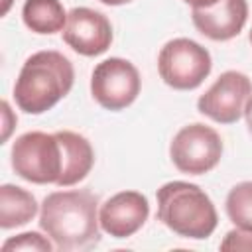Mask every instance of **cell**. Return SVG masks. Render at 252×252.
I'll return each mask as SVG.
<instances>
[{"instance_id": "1", "label": "cell", "mask_w": 252, "mask_h": 252, "mask_svg": "<svg viewBox=\"0 0 252 252\" xmlns=\"http://www.w3.org/2000/svg\"><path fill=\"white\" fill-rule=\"evenodd\" d=\"M39 228L61 252L96 246L100 242L96 195L87 189L49 193L39 207Z\"/></svg>"}, {"instance_id": "2", "label": "cell", "mask_w": 252, "mask_h": 252, "mask_svg": "<svg viewBox=\"0 0 252 252\" xmlns=\"http://www.w3.org/2000/svg\"><path fill=\"white\" fill-rule=\"evenodd\" d=\"M75 83V69L69 57L55 49L32 53L14 83L16 106L26 114H43L63 100Z\"/></svg>"}, {"instance_id": "3", "label": "cell", "mask_w": 252, "mask_h": 252, "mask_svg": "<svg viewBox=\"0 0 252 252\" xmlns=\"http://www.w3.org/2000/svg\"><path fill=\"white\" fill-rule=\"evenodd\" d=\"M156 199L158 220L177 236L205 240L219 224L215 203L195 183L167 181L158 189Z\"/></svg>"}, {"instance_id": "4", "label": "cell", "mask_w": 252, "mask_h": 252, "mask_svg": "<svg viewBox=\"0 0 252 252\" xmlns=\"http://www.w3.org/2000/svg\"><path fill=\"white\" fill-rule=\"evenodd\" d=\"M10 163L14 173L24 181L35 185H59L65 169L63 142L57 132H26L14 140Z\"/></svg>"}, {"instance_id": "5", "label": "cell", "mask_w": 252, "mask_h": 252, "mask_svg": "<svg viewBox=\"0 0 252 252\" xmlns=\"http://www.w3.org/2000/svg\"><path fill=\"white\" fill-rule=\"evenodd\" d=\"M213 69L207 47L189 37H173L158 53V73L175 91H193L203 85Z\"/></svg>"}, {"instance_id": "6", "label": "cell", "mask_w": 252, "mask_h": 252, "mask_svg": "<svg viewBox=\"0 0 252 252\" xmlns=\"http://www.w3.org/2000/svg\"><path fill=\"white\" fill-rule=\"evenodd\" d=\"M222 150V140L215 128L193 122L177 130L169 144V158L181 173L205 175L219 165Z\"/></svg>"}, {"instance_id": "7", "label": "cell", "mask_w": 252, "mask_h": 252, "mask_svg": "<svg viewBox=\"0 0 252 252\" xmlns=\"http://www.w3.org/2000/svg\"><path fill=\"white\" fill-rule=\"evenodd\" d=\"M142 79L136 65L122 57H108L91 73V94L98 106L110 112L128 108L140 94Z\"/></svg>"}, {"instance_id": "8", "label": "cell", "mask_w": 252, "mask_h": 252, "mask_svg": "<svg viewBox=\"0 0 252 252\" xmlns=\"http://www.w3.org/2000/svg\"><path fill=\"white\" fill-rule=\"evenodd\" d=\"M252 96V81L242 71H224L199 96L197 110L219 124H234L244 116V108Z\"/></svg>"}, {"instance_id": "9", "label": "cell", "mask_w": 252, "mask_h": 252, "mask_svg": "<svg viewBox=\"0 0 252 252\" xmlns=\"http://www.w3.org/2000/svg\"><path fill=\"white\" fill-rule=\"evenodd\" d=\"M63 41L83 57L102 55L112 43V24L110 20L93 8L77 6L69 10L67 24L63 28Z\"/></svg>"}, {"instance_id": "10", "label": "cell", "mask_w": 252, "mask_h": 252, "mask_svg": "<svg viewBox=\"0 0 252 252\" xmlns=\"http://www.w3.org/2000/svg\"><path fill=\"white\" fill-rule=\"evenodd\" d=\"M148 217V197L132 189L114 193L98 209L100 230L112 238H130L146 224Z\"/></svg>"}, {"instance_id": "11", "label": "cell", "mask_w": 252, "mask_h": 252, "mask_svg": "<svg viewBox=\"0 0 252 252\" xmlns=\"http://www.w3.org/2000/svg\"><path fill=\"white\" fill-rule=\"evenodd\" d=\"M191 20L197 32L213 41L236 37L248 20L246 0H219L207 8H191Z\"/></svg>"}, {"instance_id": "12", "label": "cell", "mask_w": 252, "mask_h": 252, "mask_svg": "<svg viewBox=\"0 0 252 252\" xmlns=\"http://www.w3.org/2000/svg\"><path fill=\"white\" fill-rule=\"evenodd\" d=\"M57 136L63 142L65 152V169L57 187H71L81 183L94 165V150L91 142L73 130H57Z\"/></svg>"}, {"instance_id": "13", "label": "cell", "mask_w": 252, "mask_h": 252, "mask_svg": "<svg viewBox=\"0 0 252 252\" xmlns=\"http://www.w3.org/2000/svg\"><path fill=\"white\" fill-rule=\"evenodd\" d=\"M39 207L41 205L32 191L20 185L4 183L0 187V228L10 230L28 224L39 213Z\"/></svg>"}, {"instance_id": "14", "label": "cell", "mask_w": 252, "mask_h": 252, "mask_svg": "<svg viewBox=\"0 0 252 252\" xmlns=\"http://www.w3.org/2000/svg\"><path fill=\"white\" fill-rule=\"evenodd\" d=\"M67 14L61 0H26L22 6L24 26L39 35H53L63 32Z\"/></svg>"}, {"instance_id": "15", "label": "cell", "mask_w": 252, "mask_h": 252, "mask_svg": "<svg viewBox=\"0 0 252 252\" xmlns=\"http://www.w3.org/2000/svg\"><path fill=\"white\" fill-rule=\"evenodd\" d=\"M224 211L234 226L252 230V181H240L230 187L224 199Z\"/></svg>"}, {"instance_id": "16", "label": "cell", "mask_w": 252, "mask_h": 252, "mask_svg": "<svg viewBox=\"0 0 252 252\" xmlns=\"http://www.w3.org/2000/svg\"><path fill=\"white\" fill-rule=\"evenodd\" d=\"M2 252H18V250H26V252H53L57 250L53 240L43 232L37 230H28V232H20L16 236H10L2 242L0 246Z\"/></svg>"}, {"instance_id": "17", "label": "cell", "mask_w": 252, "mask_h": 252, "mask_svg": "<svg viewBox=\"0 0 252 252\" xmlns=\"http://www.w3.org/2000/svg\"><path fill=\"white\" fill-rule=\"evenodd\" d=\"M222 252H252V230L232 228L224 234L219 246Z\"/></svg>"}, {"instance_id": "18", "label": "cell", "mask_w": 252, "mask_h": 252, "mask_svg": "<svg viewBox=\"0 0 252 252\" xmlns=\"http://www.w3.org/2000/svg\"><path fill=\"white\" fill-rule=\"evenodd\" d=\"M16 122H18V118L12 114L8 100H2V126H4V130H2V144H6V140L10 138V132L16 126Z\"/></svg>"}, {"instance_id": "19", "label": "cell", "mask_w": 252, "mask_h": 252, "mask_svg": "<svg viewBox=\"0 0 252 252\" xmlns=\"http://www.w3.org/2000/svg\"><path fill=\"white\" fill-rule=\"evenodd\" d=\"M183 2L189 4L191 8H207V6H211V4H215L219 0H183Z\"/></svg>"}, {"instance_id": "20", "label": "cell", "mask_w": 252, "mask_h": 252, "mask_svg": "<svg viewBox=\"0 0 252 252\" xmlns=\"http://www.w3.org/2000/svg\"><path fill=\"white\" fill-rule=\"evenodd\" d=\"M244 118H246L248 132L252 134V96H250V100H248V104H246V108H244Z\"/></svg>"}, {"instance_id": "21", "label": "cell", "mask_w": 252, "mask_h": 252, "mask_svg": "<svg viewBox=\"0 0 252 252\" xmlns=\"http://www.w3.org/2000/svg\"><path fill=\"white\" fill-rule=\"evenodd\" d=\"M98 2H102L106 6H122V4H130L132 0H98Z\"/></svg>"}, {"instance_id": "22", "label": "cell", "mask_w": 252, "mask_h": 252, "mask_svg": "<svg viewBox=\"0 0 252 252\" xmlns=\"http://www.w3.org/2000/svg\"><path fill=\"white\" fill-rule=\"evenodd\" d=\"M10 4H12V0H4V4H2V16L8 12V8H10Z\"/></svg>"}, {"instance_id": "23", "label": "cell", "mask_w": 252, "mask_h": 252, "mask_svg": "<svg viewBox=\"0 0 252 252\" xmlns=\"http://www.w3.org/2000/svg\"><path fill=\"white\" fill-rule=\"evenodd\" d=\"M248 41H250V45H252V30H250V33H248Z\"/></svg>"}]
</instances>
